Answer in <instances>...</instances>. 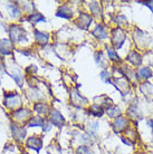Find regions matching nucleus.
Segmentation results:
<instances>
[{
    "label": "nucleus",
    "mask_w": 153,
    "mask_h": 154,
    "mask_svg": "<svg viewBox=\"0 0 153 154\" xmlns=\"http://www.w3.org/2000/svg\"><path fill=\"white\" fill-rule=\"evenodd\" d=\"M126 39L125 32L121 28H115L114 30L112 31V44L115 48L120 49L123 46V44Z\"/></svg>",
    "instance_id": "1"
},
{
    "label": "nucleus",
    "mask_w": 153,
    "mask_h": 154,
    "mask_svg": "<svg viewBox=\"0 0 153 154\" xmlns=\"http://www.w3.org/2000/svg\"><path fill=\"white\" fill-rule=\"evenodd\" d=\"M112 84L114 85L115 87H116V89H117V91H120L122 94H126V93L129 92V89H130L129 81H127V78L125 76L119 77V78H115L114 82H113Z\"/></svg>",
    "instance_id": "2"
},
{
    "label": "nucleus",
    "mask_w": 153,
    "mask_h": 154,
    "mask_svg": "<svg viewBox=\"0 0 153 154\" xmlns=\"http://www.w3.org/2000/svg\"><path fill=\"white\" fill-rule=\"evenodd\" d=\"M127 124H129V119L123 117V116H119L114 119L113 122V128L116 133H121L126 128Z\"/></svg>",
    "instance_id": "3"
},
{
    "label": "nucleus",
    "mask_w": 153,
    "mask_h": 154,
    "mask_svg": "<svg viewBox=\"0 0 153 154\" xmlns=\"http://www.w3.org/2000/svg\"><path fill=\"white\" fill-rule=\"evenodd\" d=\"M91 23H92V17L87 14H85V12H82L78 17V19H77V23L82 29H88Z\"/></svg>",
    "instance_id": "4"
},
{
    "label": "nucleus",
    "mask_w": 153,
    "mask_h": 154,
    "mask_svg": "<svg viewBox=\"0 0 153 154\" xmlns=\"http://www.w3.org/2000/svg\"><path fill=\"white\" fill-rule=\"evenodd\" d=\"M10 35L11 38L16 42H19L21 39H26V32L21 29V28L17 27V26H12L10 29Z\"/></svg>",
    "instance_id": "5"
},
{
    "label": "nucleus",
    "mask_w": 153,
    "mask_h": 154,
    "mask_svg": "<svg viewBox=\"0 0 153 154\" xmlns=\"http://www.w3.org/2000/svg\"><path fill=\"white\" fill-rule=\"evenodd\" d=\"M127 60L134 66H140L142 63V57L141 55L139 54L138 51H135V50H131L129 55H127Z\"/></svg>",
    "instance_id": "6"
},
{
    "label": "nucleus",
    "mask_w": 153,
    "mask_h": 154,
    "mask_svg": "<svg viewBox=\"0 0 153 154\" xmlns=\"http://www.w3.org/2000/svg\"><path fill=\"white\" fill-rule=\"evenodd\" d=\"M50 121H52V123L54 125H56L58 127L63 126V124L65 123L63 116L61 115V113L58 112V111H53V112L50 113Z\"/></svg>",
    "instance_id": "7"
},
{
    "label": "nucleus",
    "mask_w": 153,
    "mask_h": 154,
    "mask_svg": "<svg viewBox=\"0 0 153 154\" xmlns=\"http://www.w3.org/2000/svg\"><path fill=\"white\" fill-rule=\"evenodd\" d=\"M145 36H148L145 32L139 30V29H136V32H134V42L138 45V47H144L146 45L145 39H143Z\"/></svg>",
    "instance_id": "8"
},
{
    "label": "nucleus",
    "mask_w": 153,
    "mask_h": 154,
    "mask_svg": "<svg viewBox=\"0 0 153 154\" xmlns=\"http://www.w3.org/2000/svg\"><path fill=\"white\" fill-rule=\"evenodd\" d=\"M92 34L98 39H106L107 38V30L103 25H97L96 28L92 31Z\"/></svg>",
    "instance_id": "9"
},
{
    "label": "nucleus",
    "mask_w": 153,
    "mask_h": 154,
    "mask_svg": "<svg viewBox=\"0 0 153 154\" xmlns=\"http://www.w3.org/2000/svg\"><path fill=\"white\" fill-rule=\"evenodd\" d=\"M56 16L61 17V18H65V19H70L73 17V11L67 6H61L57 10V12H56Z\"/></svg>",
    "instance_id": "10"
},
{
    "label": "nucleus",
    "mask_w": 153,
    "mask_h": 154,
    "mask_svg": "<svg viewBox=\"0 0 153 154\" xmlns=\"http://www.w3.org/2000/svg\"><path fill=\"white\" fill-rule=\"evenodd\" d=\"M42 145V140L38 139V137H35V136H33V137H29V139H28V141H27V146L30 147V149H34V150H36V151L40 150Z\"/></svg>",
    "instance_id": "11"
},
{
    "label": "nucleus",
    "mask_w": 153,
    "mask_h": 154,
    "mask_svg": "<svg viewBox=\"0 0 153 154\" xmlns=\"http://www.w3.org/2000/svg\"><path fill=\"white\" fill-rule=\"evenodd\" d=\"M72 100H73V103L76 105V106H82V105H84L87 103L86 98L80 96L76 91H73V92H72Z\"/></svg>",
    "instance_id": "12"
},
{
    "label": "nucleus",
    "mask_w": 153,
    "mask_h": 154,
    "mask_svg": "<svg viewBox=\"0 0 153 154\" xmlns=\"http://www.w3.org/2000/svg\"><path fill=\"white\" fill-rule=\"evenodd\" d=\"M138 75L140 78L144 79V81L149 79V78H151V77L153 76L152 70H151L150 67H142V68H140L138 72Z\"/></svg>",
    "instance_id": "13"
},
{
    "label": "nucleus",
    "mask_w": 153,
    "mask_h": 154,
    "mask_svg": "<svg viewBox=\"0 0 153 154\" xmlns=\"http://www.w3.org/2000/svg\"><path fill=\"white\" fill-rule=\"evenodd\" d=\"M106 113L110 117H115V119L121 115L120 108L117 107V106H115V105H110V106L106 108Z\"/></svg>",
    "instance_id": "14"
},
{
    "label": "nucleus",
    "mask_w": 153,
    "mask_h": 154,
    "mask_svg": "<svg viewBox=\"0 0 153 154\" xmlns=\"http://www.w3.org/2000/svg\"><path fill=\"white\" fill-rule=\"evenodd\" d=\"M10 48H11V44H10L9 40L4 39V40L0 42V51H2L4 54H9Z\"/></svg>",
    "instance_id": "15"
},
{
    "label": "nucleus",
    "mask_w": 153,
    "mask_h": 154,
    "mask_svg": "<svg viewBox=\"0 0 153 154\" xmlns=\"http://www.w3.org/2000/svg\"><path fill=\"white\" fill-rule=\"evenodd\" d=\"M89 113H91L92 115L97 116V117H98V116L103 115L104 111H103V108H102V106L95 104V105H92V106L89 107Z\"/></svg>",
    "instance_id": "16"
},
{
    "label": "nucleus",
    "mask_w": 153,
    "mask_h": 154,
    "mask_svg": "<svg viewBox=\"0 0 153 154\" xmlns=\"http://www.w3.org/2000/svg\"><path fill=\"white\" fill-rule=\"evenodd\" d=\"M106 51H107V55H108V58L111 59L112 62H121L120 56L117 55V53H116L112 47H107Z\"/></svg>",
    "instance_id": "17"
},
{
    "label": "nucleus",
    "mask_w": 153,
    "mask_h": 154,
    "mask_svg": "<svg viewBox=\"0 0 153 154\" xmlns=\"http://www.w3.org/2000/svg\"><path fill=\"white\" fill-rule=\"evenodd\" d=\"M35 36H36L37 42H40V44H46L47 40H48V35L44 34V32H40V31H35Z\"/></svg>",
    "instance_id": "18"
},
{
    "label": "nucleus",
    "mask_w": 153,
    "mask_h": 154,
    "mask_svg": "<svg viewBox=\"0 0 153 154\" xmlns=\"http://www.w3.org/2000/svg\"><path fill=\"white\" fill-rule=\"evenodd\" d=\"M29 20H30L31 23H39V21H45V17L40 14V12H35L33 15H30L29 17Z\"/></svg>",
    "instance_id": "19"
},
{
    "label": "nucleus",
    "mask_w": 153,
    "mask_h": 154,
    "mask_svg": "<svg viewBox=\"0 0 153 154\" xmlns=\"http://www.w3.org/2000/svg\"><path fill=\"white\" fill-rule=\"evenodd\" d=\"M89 8H91V11L93 12V15L97 16V17L102 15V12H101L102 10H101V7L98 2H92L91 6H89Z\"/></svg>",
    "instance_id": "20"
},
{
    "label": "nucleus",
    "mask_w": 153,
    "mask_h": 154,
    "mask_svg": "<svg viewBox=\"0 0 153 154\" xmlns=\"http://www.w3.org/2000/svg\"><path fill=\"white\" fill-rule=\"evenodd\" d=\"M141 91L143 92V94L145 93L146 95H152L153 94V86L150 83H144L143 85H141Z\"/></svg>",
    "instance_id": "21"
},
{
    "label": "nucleus",
    "mask_w": 153,
    "mask_h": 154,
    "mask_svg": "<svg viewBox=\"0 0 153 154\" xmlns=\"http://www.w3.org/2000/svg\"><path fill=\"white\" fill-rule=\"evenodd\" d=\"M127 114H129V116H130L131 119H138L139 117V111L138 108L135 107V106H131L129 109H127Z\"/></svg>",
    "instance_id": "22"
},
{
    "label": "nucleus",
    "mask_w": 153,
    "mask_h": 154,
    "mask_svg": "<svg viewBox=\"0 0 153 154\" xmlns=\"http://www.w3.org/2000/svg\"><path fill=\"white\" fill-rule=\"evenodd\" d=\"M95 60L97 64H100V66L105 67V59H104V56L101 51H97L95 54Z\"/></svg>",
    "instance_id": "23"
},
{
    "label": "nucleus",
    "mask_w": 153,
    "mask_h": 154,
    "mask_svg": "<svg viewBox=\"0 0 153 154\" xmlns=\"http://www.w3.org/2000/svg\"><path fill=\"white\" fill-rule=\"evenodd\" d=\"M28 115H29V112H28L27 109H20V111H18L17 113H15L16 117H17V119H20L21 121H23Z\"/></svg>",
    "instance_id": "24"
},
{
    "label": "nucleus",
    "mask_w": 153,
    "mask_h": 154,
    "mask_svg": "<svg viewBox=\"0 0 153 154\" xmlns=\"http://www.w3.org/2000/svg\"><path fill=\"white\" fill-rule=\"evenodd\" d=\"M97 128H98V123H97V122H95V123H91L89 125H88L87 131L91 135H94V134H96Z\"/></svg>",
    "instance_id": "25"
},
{
    "label": "nucleus",
    "mask_w": 153,
    "mask_h": 154,
    "mask_svg": "<svg viewBox=\"0 0 153 154\" xmlns=\"http://www.w3.org/2000/svg\"><path fill=\"white\" fill-rule=\"evenodd\" d=\"M42 119L40 117H35L28 123V126H42Z\"/></svg>",
    "instance_id": "26"
},
{
    "label": "nucleus",
    "mask_w": 153,
    "mask_h": 154,
    "mask_svg": "<svg viewBox=\"0 0 153 154\" xmlns=\"http://www.w3.org/2000/svg\"><path fill=\"white\" fill-rule=\"evenodd\" d=\"M47 105L44 103H38V104L35 105V109L38 113H46L47 112Z\"/></svg>",
    "instance_id": "27"
},
{
    "label": "nucleus",
    "mask_w": 153,
    "mask_h": 154,
    "mask_svg": "<svg viewBox=\"0 0 153 154\" xmlns=\"http://www.w3.org/2000/svg\"><path fill=\"white\" fill-rule=\"evenodd\" d=\"M116 23H117V25L119 26H126L127 25V19L125 16L123 15H120L116 17Z\"/></svg>",
    "instance_id": "28"
},
{
    "label": "nucleus",
    "mask_w": 153,
    "mask_h": 154,
    "mask_svg": "<svg viewBox=\"0 0 153 154\" xmlns=\"http://www.w3.org/2000/svg\"><path fill=\"white\" fill-rule=\"evenodd\" d=\"M110 73L107 72V70H103L102 73H101V78L103 79L104 82H106V83H108V84H112V81L111 78H110Z\"/></svg>",
    "instance_id": "29"
},
{
    "label": "nucleus",
    "mask_w": 153,
    "mask_h": 154,
    "mask_svg": "<svg viewBox=\"0 0 153 154\" xmlns=\"http://www.w3.org/2000/svg\"><path fill=\"white\" fill-rule=\"evenodd\" d=\"M126 140L127 141H129V140H132V141H135V140H136V137H135V131H134V130H132V128L127 130L126 131Z\"/></svg>",
    "instance_id": "30"
},
{
    "label": "nucleus",
    "mask_w": 153,
    "mask_h": 154,
    "mask_svg": "<svg viewBox=\"0 0 153 154\" xmlns=\"http://www.w3.org/2000/svg\"><path fill=\"white\" fill-rule=\"evenodd\" d=\"M9 8H10V10H11V16H12V17H18V16L20 15V14H19V9L17 8V6L10 5V6H9Z\"/></svg>",
    "instance_id": "31"
},
{
    "label": "nucleus",
    "mask_w": 153,
    "mask_h": 154,
    "mask_svg": "<svg viewBox=\"0 0 153 154\" xmlns=\"http://www.w3.org/2000/svg\"><path fill=\"white\" fill-rule=\"evenodd\" d=\"M77 154H91V151L88 150L86 146H80L77 150Z\"/></svg>",
    "instance_id": "32"
},
{
    "label": "nucleus",
    "mask_w": 153,
    "mask_h": 154,
    "mask_svg": "<svg viewBox=\"0 0 153 154\" xmlns=\"http://www.w3.org/2000/svg\"><path fill=\"white\" fill-rule=\"evenodd\" d=\"M139 4H143L144 6L149 7L150 10L153 12V0H151V1H143V2H139Z\"/></svg>",
    "instance_id": "33"
},
{
    "label": "nucleus",
    "mask_w": 153,
    "mask_h": 154,
    "mask_svg": "<svg viewBox=\"0 0 153 154\" xmlns=\"http://www.w3.org/2000/svg\"><path fill=\"white\" fill-rule=\"evenodd\" d=\"M149 124L151 125V127H152V132H153V119H150V121H149Z\"/></svg>",
    "instance_id": "34"
},
{
    "label": "nucleus",
    "mask_w": 153,
    "mask_h": 154,
    "mask_svg": "<svg viewBox=\"0 0 153 154\" xmlns=\"http://www.w3.org/2000/svg\"><path fill=\"white\" fill-rule=\"evenodd\" d=\"M135 154H144L143 152H138V153H135Z\"/></svg>",
    "instance_id": "35"
}]
</instances>
